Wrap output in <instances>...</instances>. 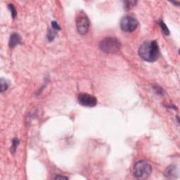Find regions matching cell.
<instances>
[{"mask_svg": "<svg viewBox=\"0 0 180 180\" xmlns=\"http://www.w3.org/2000/svg\"><path fill=\"white\" fill-rule=\"evenodd\" d=\"M139 55L146 61H155L160 56L158 44L155 41L144 42L139 49Z\"/></svg>", "mask_w": 180, "mask_h": 180, "instance_id": "6da1fadb", "label": "cell"}, {"mask_svg": "<svg viewBox=\"0 0 180 180\" xmlns=\"http://www.w3.org/2000/svg\"><path fill=\"white\" fill-rule=\"evenodd\" d=\"M121 47L120 41L115 37H107L99 44V49L106 54H115L119 52Z\"/></svg>", "mask_w": 180, "mask_h": 180, "instance_id": "7a4b0ae2", "label": "cell"}, {"mask_svg": "<svg viewBox=\"0 0 180 180\" xmlns=\"http://www.w3.org/2000/svg\"><path fill=\"white\" fill-rule=\"evenodd\" d=\"M152 168L151 165L145 160H139L135 163L133 174L136 179H146L151 175Z\"/></svg>", "mask_w": 180, "mask_h": 180, "instance_id": "3957f363", "label": "cell"}, {"mask_svg": "<svg viewBox=\"0 0 180 180\" xmlns=\"http://www.w3.org/2000/svg\"><path fill=\"white\" fill-rule=\"evenodd\" d=\"M77 30L80 35H85L89 31L90 21L87 15L80 11L76 17Z\"/></svg>", "mask_w": 180, "mask_h": 180, "instance_id": "277c9868", "label": "cell"}, {"mask_svg": "<svg viewBox=\"0 0 180 180\" xmlns=\"http://www.w3.org/2000/svg\"><path fill=\"white\" fill-rule=\"evenodd\" d=\"M139 25V22L134 17L126 16L123 17L120 20V28L123 31L127 33H132L136 29Z\"/></svg>", "mask_w": 180, "mask_h": 180, "instance_id": "5b68a950", "label": "cell"}, {"mask_svg": "<svg viewBox=\"0 0 180 180\" xmlns=\"http://www.w3.org/2000/svg\"><path fill=\"white\" fill-rule=\"evenodd\" d=\"M79 104L83 106L94 107L97 104V99L94 96L87 93H80L78 94Z\"/></svg>", "mask_w": 180, "mask_h": 180, "instance_id": "8992f818", "label": "cell"}, {"mask_svg": "<svg viewBox=\"0 0 180 180\" xmlns=\"http://www.w3.org/2000/svg\"><path fill=\"white\" fill-rule=\"evenodd\" d=\"M21 42V37L18 33H12L10 36V39H9V46L11 48H14L17 45L19 44Z\"/></svg>", "mask_w": 180, "mask_h": 180, "instance_id": "52a82bcc", "label": "cell"}, {"mask_svg": "<svg viewBox=\"0 0 180 180\" xmlns=\"http://www.w3.org/2000/svg\"><path fill=\"white\" fill-rule=\"evenodd\" d=\"M176 174H177V170L174 165L169 166L165 171V176L169 179H174Z\"/></svg>", "mask_w": 180, "mask_h": 180, "instance_id": "ba28073f", "label": "cell"}, {"mask_svg": "<svg viewBox=\"0 0 180 180\" xmlns=\"http://www.w3.org/2000/svg\"><path fill=\"white\" fill-rule=\"evenodd\" d=\"M159 25H160L161 29H162V31L163 32V33H164L165 35H170V30H169L168 27H167V25L165 24V22L163 20H160V21H159Z\"/></svg>", "mask_w": 180, "mask_h": 180, "instance_id": "9c48e42d", "label": "cell"}, {"mask_svg": "<svg viewBox=\"0 0 180 180\" xmlns=\"http://www.w3.org/2000/svg\"><path fill=\"white\" fill-rule=\"evenodd\" d=\"M125 5H124V8H125V10H129V9H131L132 7H134L135 5H136V1H127L124 2Z\"/></svg>", "mask_w": 180, "mask_h": 180, "instance_id": "30bf717a", "label": "cell"}, {"mask_svg": "<svg viewBox=\"0 0 180 180\" xmlns=\"http://www.w3.org/2000/svg\"><path fill=\"white\" fill-rule=\"evenodd\" d=\"M18 144H19V141L17 138H14L13 139L12 142V146H11V151H12L13 153H14L16 152V150L18 147Z\"/></svg>", "mask_w": 180, "mask_h": 180, "instance_id": "8fae6325", "label": "cell"}, {"mask_svg": "<svg viewBox=\"0 0 180 180\" xmlns=\"http://www.w3.org/2000/svg\"><path fill=\"white\" fill-rule=\"evenodd\" d=\"M8 87H9V84H8V83H7V82L6 81V80H4L3 78H1V92L3 93L4 91H5L6 90L8 89Z\"/></svg>", "mask_w": 180, "mask_h": 180, "instance_id": "7c38bea8", "label": "cell"}, {"mask_svg": "<svg viewBox=\"0 0 180 180\" xmlns=\"http://www.w3.org/2000/svg\"><path fill=\"white\" fill-rule=\"evenodd\" d=\"M56 30H55L53 29V30H50L48 33L47 38H48V40L49 41V42H52V41H53V39L55 38L56 35Z\"/></svg>", "mask_w": 180, "mask_h": 180, "instance_id": "4fadbf2b", "label": "cell"}, {"mask_svg": "<svg viewBox=\"0 0 180 180\" xmlns=\"http://www.w3.org/2000/svg\"><path fill=\"white\" fill-rule=\"evenodd\" d=\"M9 9H10L11 13V16H12L13 18H16L17 12H16V9H15V7H14V5H13V4H9Z\"/></svg>", "mask_w": 180, "mask_h": 180, "instance_id": "5bb4252c", "label": "cell"}, {"mask_svg": "<svg viewBox=\"0 0 180 180\" xmlns=\"http://www.w3.org/2000/svg\"><path fill=\"white\" fill-rule=\"evenodd\" d=\"M52 28L56 31L59 30L61 29V28H60V26L59 25V24H58V22L56 21H52Z\"/></svg>", "mask_w": 180, "mask_h": 180, "instance_id": "9a60e30c", "label": "cell"}, {"mask_svg": "<svg viewBox=\"0 0 180 180\" xmlns=\"http://www.w3.org/2000/svg\"><path fill=\"white\" fill-rule=\"evenodd\" d=\"M55 179H68V178L67 177H63V176H56L55 178H54Z\"/></svg>", "mask_w": 180, "mask_h": 180, "instance_id": "2e32d148", "label": "cell"}]
</instances>
